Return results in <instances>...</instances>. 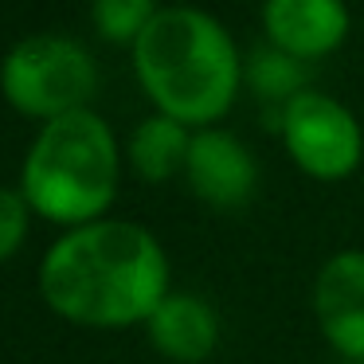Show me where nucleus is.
I'll return each mask as SVG.
<instances>
[{
    "label": "nucleus",
    "instance_id": "obj_1",
    "mask_svg": "<svg viewBox=\"0 0 364 364\" xmlns=\"http://www.w3.org/2000/svg\"><path fill=\"white\" fill-rule=\"evenodd\" d=\"M40 298L82 329L145 325L168 298V255L149 228L95 220L71 228L40 262Z\"/></svg>",
    "mask_w": 364,
    "mask_h": 364
},
{
    "label": "nucleus",
    "instance_id": "obj_13",
    "mask_svg": "<svg viewBox=\"0 0 364 364\" xmlns=\"http://www.w3.org/2000/svg\"><path fill=\"white\" fill-rule=\"evenodd\" d=\"M32 204L24 200L20 188H4L0 184V267L24 247L28 228H32Z\"/></svg>",
    "mask_w": 364,
    "mask_h": 364
},
{
    "label": "nucleus",
    "instance_id": "obj_10",
    "mask_svg": "<svg viewBox=\"0 0 364 364\" xmlns=\"http://www.w3.org/2000/svg\"><path fill=\"white\" fill-rule=\"evenodd\" d=\"M188 149H192L188 126L176 118H165V114H153L129 134L126 157L141 181L161 184V181H173V176H184Z\"/></svg>",
    "mask_w": 364,
    "mask_h": 364
},
{
    "label": "nucleus",
    "instance_id": "obj_4",
    "mask_svg": "<svg viewBox=\"0 0 364 364\" xmlns=\"http://www.w3.org/2000/svg\"><path fill=\"white\" fill-rule=\"evenodd\" d=\"M98 90V67L82 43L67 36H28L0 63V95L24 118L55 122L63 114L90 110Z\"/></svg>",
    "mask_w": 364,
    "mask_h": 364
},
{
    "label": "nucleus",
    "instance_id": "obj_6",
    "mask_svg": "<svg viewBox=\"0 0 364 364\" xmlns=\"http://www.w3.org/2000/svg\"><path fill=\"white\" fill-rule=\"evenodd\" d=\"M314 317L345 364H364V251H337L314 278Z\"/></svg>",
    "mask_w": 364,
    "mask_h": 364
},
{
    "label": "nucleus",
    "instance_id": "obj_9",
    "mask_svg": "<svg viewBox=\"0 0 364 364\" xmlns=\"http://www.w3.org/2000/svg\"><path fill=\"white\" fill-rule=\"evenodd\" d=\"M149 345L173 364H204L220 345V314L196 294H173L145 321Z\"/></svg>",
    "mask_w": 364,
    "mask_h": 364
},
{
    "label": "nucleus",
    "instance_id": "obj_3",
    "mask_svg": "<svg viewBox=\"0 0 364 364\" xmlns=\"http://www.w3.org/2000/svg\"><path fill=\"white\" fill-rule=\"evenodd\" d=\"M122 153L114 129L95 110L43 122L20 168V192L36 215L59 228L106 220L118 196Z\"/></svg>",
    "mask_w": 364,
    "mask_h": 364
},
{
    "label": "nucleus",
    "instance_id": "obj_12",
    "mask_svg": "<svg viewBox=\"0 0 364 364\" xmlns=\"http://www.w3.org/2000/svg\"><path fill=\"white\" fill-rule=\"evenodd\" d=\"M157 12V0H95L90 4V20H95L98 36L110 43H137Z\"/></svg>",
    "mask_w": 364,
    "mask_h": 364
},
{
    "label": "nucleus",
    "instance_id": "obj_2",
    "mask_svg": "<svg viewBox=\"0 0 364 364\" xmlns=\"http://www.w3.org/2000/svg\"><path fill=\"white\" fill-rule=\"evenodd\" d=\"M134 71L157 114L208 129L231 110L243 63L228 28L200 9H161L134 43Z\"/></svg>",
    "mask_w": 364,
    "mask_h": 364
},
{
    "label": "nucleus",
    "instance_id": "obj_8",
    "mask_svg": "<svg viewBox=\"0 0 364 364\" xmlns=\"http://www.w3.org/2000/svg\"><path fill=\"white\" fill-rule=\"evenodd\" d=\"M262 28L274 48L301 63H314L345 43L348 9L345 0H267Z\"/></svg>",
    "mask_w": 364,
    "mask_h": 364
},
{
    "label": "nucleus",
    "instance_id": "obj_7",
    "mask_svg": "<svg viewBox=\"0 0 364 364\" xmlns=\"http://www.w3.org/2000/svg\"><path fill=\"white\" fill-rule=\"evenodd\" d=\"M192 196L212 208H243L259 188V165L251 149L228 129H200L192 134L188 165H184Z\"/></svg>",
    "mask_w": 364,
    "mask_h": 364
},
{
    "label": "nucleus",
    "instance_id": "obj_5",
    "mask_svg": "<svg viewBox=\"0 0 364 364\" xmlns=\"http://www.w3.org/2000/svg\"><path fill=\"white\" fill-rule=\"evenodd\" d=\"M278 134L290 161L314 181H345L360 168V122L345 102L321 90H301L298 98H290L278 114Z\"/></svg>",
    "mask_w": 364,
    "mask_h": 364
},
{
    "label": "nucleus",
    "instance_id": "obj_11",
    "mask_svg": "<svg viewBox=\"0 0 364 364\" xmlns=\"http://www.w3.org/2000/svg\"><path fill=\"white\" fill-rule=\"evenodd\" d=\"M243 82L251 87L255 98H262V102H290V98H298L301 90H309V67L301 63V59L286 55L282 48H274V43H267V48H255L251 55H247L243 63Z\"/></svg>",
    "mask_w": 364,
    "mask_h": 364
}]
</instances>
